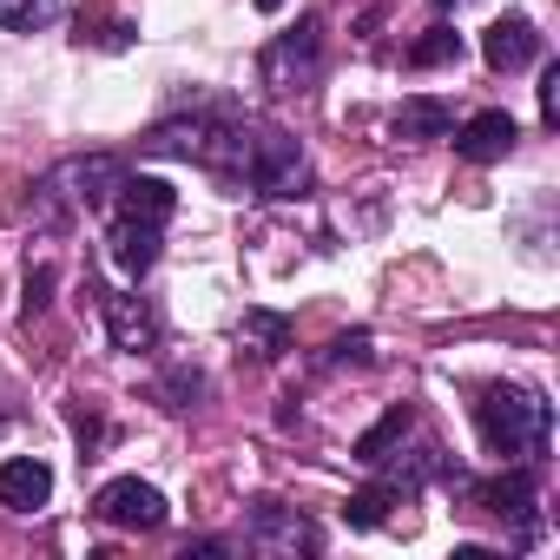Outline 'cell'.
<instances>
[{"mask_svg": "<svg viewBox=\"0 0 560 560\" xmlns=\"http://www.w3.org/2000/svg\"><path fill=\"white\" fill-rule=\"evenodd\" d=\"M257 8H264V14H277V8H284V0H257Z\"/></svg>", "mask_w": 560, "mask_h": 560, "instance_id": "cell-24", "label": "cell"}, {"mask_svg": "<svg viewBox=\"0 0 560 560\" xmlns=\"http://www.w3.org/2000/svg\"><path fill=\"white\" fill-rule=\"evenodd\" d=\"M198 389H205V376H198V370H165L159 402H165V409H191V402H198Z\"/></svg>", "mask_w": 560, "mask_h": 560, "instance_id": "cell-20", "label": "cell"}, {"mask_svg": "<svg viewBox=\"0 0 560 560\" xmlns=\"http://www.w3.org/2000/svg\"><path fill=\"white\" fill-rule=\"evenodd\" d=\"M60 14V0H0V27L8 34H34Z\"/></svg>", "mask_w": 560, "mask_h": 560, "instance_id": "cell-19", "label": "cell"}, {"mask_svg": "<svg viewBox=\"0 0 560 560\" xmlns=\"http://www.w3.org/2000/svg\"><path fill=\"white\" fill-rule=\"evenodd\" d=\"M106 330H113V350H126V357L159 343V317L139 291H106Z\"/></svg>", "mask_w": 560, "mask_h": 560, "instance_id": "cell-11", "label": "cell"}, {"mask_svg": "<svg viewBox=\"0 0 560 560\" xmlns=\"http://www.w3.org/2000/svg\"><path fill=\"white\" fill-rule=\"evenodd\" d=\"M435 8H462V0H435Z\"/></svg>", "mask_w": 560, "mask_h": 560, "instance_id": "cell-25", "label": "cell"}, {"mask_svg": "<svg viewBox=\"0 0 560 560\" xmlns=\"http://www.w3.org/2000/svg\"><path fill=\"white\" fill-rule=\"evenodd\" d=\"M119 178H126V165H119L113 152L60 159V165L34 185V218H40V224H67L73 211H100V205H113Z\"/></svg>", "mask_w": 560, "mask_h": 560, "instance_id": "cell-5", "label": "cell"}, {"mask_svg": "<svg viewBox=\"0 0 560 560\" xmlns=\"http://www.w3.org/2000/svg\"><path fill=\"white\" fill-rule=\"evenodd\" d=\"M514 139H521V126H514V113H501V106H488V113H475L468 126L448 132L455 159H468V165H494V159H508Z\"/></svg>", "mask_w": 560, "mask_h": 560, "instance_id": "cell-10", "label": "cell"}, {"mask_svg": "<svg viewBox=\"0 0 560 560\" xmlns=\"http://www.w3.org/2000/svg\"><path fill=\"white\" fill-rule=\"evenodd\" d=\"M93 514H100L106 527H126V534H159V527L172 521L165 494H159L152 481H139V475L106 481V488H100V501H93Z\"/></svg>", "mask_w": 560, "mask_h": 560, "instance_id": "cell-9", "label": "cell"}, {"mask_svg": "<svg viewBox=\"0 0 560 560\" xmlns=\"http://www.w3.org/2000/svg\"><path fill=\"white\" fill-rule=\"evenodd\" d=\"M231 185H250L257 198H304V191H311V159H304V145H298L284 126L244 119Z\"/></svg>", "mask_w": 560, "mask_h": 560, "instance_id": "cell-3", "label": "cell"}, {"mask_svg": "<svg viewBox=\"0 0 560 560\" xmlns=\"http://www.w3.org/2000/svg\"><path fill=\"white\" fill-rule=\"evenodd\" d=\"M409 429H416V409H409V402H396V409H389V416H383V422H376V429H370L363 442H357V462L383 468V462H389V448H396V442H402Z\"/></svg>", "mask_w": 560, "mask_h": 560, "instance_id": "cell-17", "label": "cell"}, {"mask_svg": "<svg viewBox=\"0 0 560 560\" xmlns=\"http://www.w3.org/2000/svg\"><path fill=\"white\" fill-rule=\"evenodd\" d=\"M540 119L560 126V67H547V80H540Z\"/></svg>", "mask_w": 560, "mask_h": 560, "instance_id": "cell-23", "label": "cell"}, {"mask_svg": "<svg viewBox=\"0 0 560 560\" xmlns=\"http://www.w3.org/2000/svg\"><path fill=\"white\" fill-rule=\"evenodd\" d=\"M481 54H488V67H494V73H521V67H534L540 34H534V21H527V14H501V21L481 34Z\"/></svg>", "mask_w": 560, "mask_h": 560, "instance_id": "cell-12", "label": "cell"}, {"mask_svg": "<svg viewBox=\"0 0 560 560\" xmlns=\"http://www.w3.org/2000/svg\"><path fill=\"white\" fill-rule=\"evenodd\" d=\"M237 350H244L250 363H277V357L291 350V317H284V311H244Z\"/></svg>", "mask_w": 560, "mask_h": 560, "instance_id": "cell-14", "label": "cell"}, {"mask_svg": "<svg viewBox=\"0 0 560 560\" xmlns=\"http://www.w3.org/2000/svg\"><path fill=\"white\" fill-rule=\"evenodd\" d=\"M462 60V34L455 27H429L416 47H409V67H455Z\"/></svg>", "mask_w": 560, "mask_h": 560, "instance_id": "cell-18", "label": "cell"}, {"mask_svg": "<svg viewBox=\"0 0 560 560\" xmlns=\"http://www.w3.org/2000/svg\"><path fill=\"white\" fill-rule=\"evenodd\" d=\"M389 508H402V488L383 475V481H370V488H357V494L343 501V521H350V527H383Z\"/></svg>", "mask_w": 560, "mask_h": 560, "instance_id": "cell-16", "label": "cell"}, {"mask_svg": "<svg viewBox=\"0 0 560 560\" xmlns=\"http://www.w3.org/2000/svg\"><path fill=\"white\" fill-rule=\"evenodd\" d=\"M47 304H54V264H40V270L27 277V304H21V311H27V317H40Z\"/></svg>", "mask_w": 560, "mask_h": 560, "instance_id": "cell-22", "label": "cell"}, {"mask_svg": "<svg viewBox=\"0 0 560 560\" xmlns=\"http://www.w3.org/2000/svg\"><path fill=\"white\" fill-rule=\"evenodd\" d=\"M237 139H244V119H224V113H178V119H159L139 152L152 159H191L205 172H218L231 185V165H237Z\"/></svg>", "mask_w": 560, "mask_h": 560, "instance_id": "cell-4", "label": "cell"}, {"mask_svg": "<svg viewBox=\"0 0 560 560\" xmlns=\"http://www.w3.org/2000/svg\"><path fill=\"white\" fill-rule=\"evenodd\" d=\"M172 211H178V191H172L165 178H119V191H113L106 257H113V270L126 277V284H139V277L159 264V244H165Z\"/></svg>", "mask_w": 560, "mask_h": 560, "instance_id": "cell-1", "label": "cell"}, {"mask_svg": "<svg viewBox=\"0 0 560 560\" xmlns=\"http://www.w3.org/2000/svg\"><path fill=\"white\" fill-rule=\"evenodd\" d=\"M343 363H370V330H350L324 350V370H343Z\"/></svg>", "mask_w": 560, "mask_h": 560, "instance_id": "cell-21", "label": "cell"}, {"mask_svg": "<svg viewBox=\"0 0 560 560\" xmlns=\"http://www.w3.org/2000/svg\"><path fill=\"white\" fill-rule=\"evenodd\" d=\"M317 73H324V21H317V14H298L291 34H277V40L257 54V80H264V93H277V100L311 93Z\"/></svg>", "mask_w": 560, "mask_h": 560, "instance_id": "cell-7", "label": "cell"}, {"mask_svg": "<svg viewBox=\"0 0 560 560\" xmlns=\"http://www.w3.org/2000/svg\"><path fill=\"white\" fill-rule=\"evenodd\" d=\"M448 481H455V494H462L475 514H494V521L514 534V547H534V540H540V481H534L521 462H514L508 475H494V481H475V475H462V468H455Z\"/></svg>", "mask_w": 560, "mask_h": 560, "instance_id": "cell-6", "label": "cell"}, {"mask_svg": "<svg viewBox=\"0 0 560 560\" xmlns=\"http://www.w3.org/2000/svg\"><path fill=\"white\" fill-rule=\"evenodd\" d=\"M47 494H54V468L47 462H34V455L0 462V508L34 514V508H47Z\"/></svg>", "mask_w": 560, "mask_h": 560, "instance_id": "cell-13", "label": "cell"}, {"mask_svg": "<svg viewBox=\"0 0 560 560\" xmlns=\"http://www.w3.org/2000/svg\"><path fill=\"white\" fill-rule=\"evenodd\" d=\"M396 139H448L455 132V106L448 100H429V93H416V100H402L396 106Z\"/></svg>", "mask_w": 560, "mask_h": 560, "instance_id": "cell-15", "label": "cell"}, {"mask_svg": "<svg viewBox=\"0 0 560 560\" xmlns=\"http://www.w3.org/2000/svg\"><path fill=\"white\" fill-rule=\"evenodd\" d=\"M244 547H250V553H277V560H291V553H317V547H324V534H317V521H311V514H298V508H284V501H257V508H250V521H244Z\"/></svg>", "mask_w": 560, "mask_h": 560, "instance_id": "cell-8", "label": "cell"}, {"mask_svg": "<svg viewBox=\"0 0 560 560\" xmlns=\"http://www.w3.org/2000/svg\"><path fill=\"white\" fill-rule=\"evenodd\" d=\"M475 429H481V442L494 455L534 468L547 455V442H553V402L540 389H527V383H488L481 402H475Z\"/></svg>", "mask_w": 560, "mask_h": 560, "instance_id": "cell-2", "label": "cell"}]
</instances>
